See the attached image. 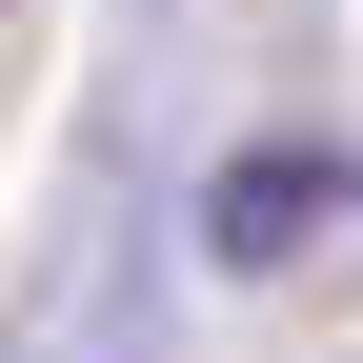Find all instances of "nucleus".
Segmentation results:
<instances>
[{
	"label": "nucleus",
	"instance_id": "1",
	"mask_svg": "<svg viewBox=\"0 0 363 363\" xmlns=\"http://www.w3.org/2000/svg\"><path fill=\"white\" fill-rule=\"evenodd\" d=\"M323 222H343V142H262V162H222L202 242H222V262H303Z\"/></svg>",
	"mask_w": 363,
	"mask_h": 363
}]
</instances>
